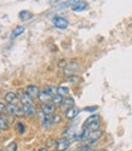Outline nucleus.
Here are the masks:
<instances>
[{
    "mask_svg": "<svg viewBox=\"0 0 132 151\" xmlns=\"http://www.w3.org/2000/svg\"><path fill=\"white\" fill-rule=\"evenodd\" d=\"M74 106V99L73 98H67V99H63V102L61 104V108L65 111V110H68L70 108Z\"/></svg>",
    "mask_w": 132,
    "mask_h": 151,
    "instance_id": "9b49d317",
    "label": "nucleus"
},
{
    "mask_svg": "<svg viewBox=\"0 0 132 151\" xmlns=\"http://www.w3.org/2000/svg\"><path fill=\"white\" fill-rule=\"evenodd\" d=\"M23 32H24V26H17L11 33V39H16V37H18Z\"/></svg>",
    "mask_w": 132,
    "mask_h": 151,
    "instance_id": "2eb2a0df",
    "label": "nucleus"
},
{
    "mask_svg": "<svg viewBox=\"0 0 132 151\" xmlns=\"http://www.w3.org/2000/svg\"><path fill=\"white\" fill-rule=\"evenodd\" d=\"M20 100H21V104H24V105H33V98L25 92V93H21L18 96Z\"/></svg>",
    "mask_w": 132,
    "mask_h": 151,
    "instance_id": "0eeeda50",
    "label": "nucleus"
},
{
    "mask_svg": "<svg viewBox=\"0 0 132 151\" xmlns=\"http://www.w3.org/2000/svg\"><path fill=\"white\" fill-rule=\"evenodd\" d=\"M79 68V63L76 60L69 63V64H67V67H65V71H74Z\"/></svg>",
    "mask_w": 132,
    "mask_h": 151,
    "instance_id": "f3484780",
    "label": "nucleus"
},
{
    "mask_svg": "<svg viewBox=\"0 0 132 151\" xmlns=\"http://www.w3.org/2000/svg\"><path fill=\"white\" fill-rule=\"evenodd\" d=\"M79 111H80V110H79L78 108L73 106V108H70L68 110H65L64 115H65V117H67V119H74V117H76L79 115Z\"/></svg>",
    "mask_w": 132,
    "mask_h": 151,
    "instance_id": "9d476101",
    "label": "nucleus"
},
{
    "mask_svg": "<svg viewBox=\"0 0 132 151\" xmlns=\"http://www.w3.org/2000/svg\"><path fill=\"white\" fill-rule=\"evenodd\" d=\"M70 1H75V0H70Z\"/></svg>",
    "mask_w": 132,
    "mask_h": 151,
    "instance_id": "2f4dec72",
    "label": "nucleus"
},
{
    "mask_svg": "<svg viewBox=\"0 0 132 151\" xmlns=\"http://www.w3.org/2000/svg\"><path fill=\"white\" fill-rule=\"evenodd\" d=\"M18 96L15 92H7L5 94V100L9 104H17V100H18Z\"/></svg>",
    "mask_w": 132,
    "mask_h": 151,
    "instance_id": "1a4fd4ad",
    "label": "nucleus"
},
{
    "mask_svg": "<svg viewBox=\"0 0 132 151\" xmlns=\"http://www.w3.org/2000/svg\"><path fill=\"white\" fill-rule=\"evenodd\" d=\"M46 93H49L50 96H52V97H54L55 94H57V87H55V86H46L45 87V90H44Z\"/></svg>",
    "mask_w": 132,
    "mask_h": 151,
    "instance_id": "a211bd4d",
    "label": "nucleus"
},
{
    "mask_svg": "<svg viewBox=\"0 0 132 151\" xmlns=\"http://www.w3.org/2000/svg\"><path fill=\"white\" fill-rule=\"evenodd\" d=\"M56 1H58V0H51V3H56Z\"/></svg>",
    "mask_w": 132,
    "mask_h": 151,
    "instance_id": "7c9ffc66",
    "label": "nucleus"
},
{
    "mask_svg": "<svg viewBox=\"0 0 132 151\" xmlns=\"http://www.w3.org/2000/svg\"><path fill=\"white\" fill-rule=\"evenodd\" d=\"M51 121H52V123H58V122H61V116L52 114L51 115Z\"/></svg>",
    "mask_w": 132,
    "mask_h": 151,
    "instance_id": "393cba45",
    "label": "nucleus"
},
{
    "mask_svg": "<svg viewBox=\"0 0 132 151\" xmlns=\"http://www.w3.org/2000/svg\"><path fill=\"white\" fill-rule=\"evenodd\" d=\"M98 120H99V115H98V114H95V115L90 116V117L85 121L84 126H87V124H90V123H92V122H95V121H98Z\"/></svg>",
    "mask_w": 132,
    "mask_h": 151,
    "instance_id": "aec40b11",
    "label": "nucleus"
},
{
    "mask_svg": "<svg viewBox=\"0 0 132 151\" xmlns=\"http://www.w3.org/2000/svg\"><path fill=\"white\" fill-rule=\"evenodd\" d=\"M56 110V104L54 102H49V103H44L41 105V111H44L46 115H52Z\"/></svg>",
    "mask_w": 132,
    "mask_h": 151,
    "instance_id": "39448f33",
    "label": "nucleus"
},
{
    "mask_svg": "<svg viewBox=\"0 0 132 151\" xmlns=\"http://www.w3.org/2000/svg\"><path fill=\"white\" fill-rule=\"evenodd\" d=\"M18 16H20V19H21L22 22H27V21H30V19L33 18L32 12H29V11H27V10L21 11Z\"/></svg>",
    "mask_w": 132,
    "mask_h": 151,
    "instance_id": "ddd939ff",
    "label": "nucleus"
},
{
    "mask_svg": "<svg viewBox=\"0 0 132 151\" xmlns=\"http://www.w3.org/2000/svg\"><path fill=\"white\" fill-rule=\"evenodd\" d=\"M97 110V106H87V108H84V111H96Z\"/></svg>",
    "mask_w": 132,
    "mask_h": 151,
    "instance_id": "c85d7f7f",
    "label": "nucleus"
},
{
    "mask_svg": "<svg viewBox=\"0 0 132 151\" xmlns=\"http://www.w3.org/2000/svg\"><path fill=\"white\" fill-rule=\"evenodd\" d=\"M57 93L61 96H67L69 93V88L68 87H64V86H59V87H57Z\"/></svg>",
    "mask_w": 132,
    "mask_h": 151,
    "instance_id": "6ab92c4d",
    "label": "nucleus"
},
{
    "mask_svg": "<svg viewBox=\"0 0 132 151\" xmlns=\"http://www.w3.org/2000/svg\"><path fill=\"white\" fill-rule=\"evenodd\" d=\"M46 146L47 147H56V142L55 140H52V139H49L47 142H46Z\"/></svg>",
    "mask_w": 132,
    "mask_h": 151,
    "instance_id": "a878e982",
    "label": "nucleus"
},
{
    "mask_svg": "<svg viewBox=\"0 0 132 151\" xmlns=\"http://www.w3.org/2000/svg\"><path fill=\"white\" fill-rule=\"evenodd\" d=\"M88 7V4L86 1H76L75 4L72 5V10L74 12H81V11H85L86 9Z\"/></svg>",
    "mask_w": 132,
    "mask_h": 151,
    "instance_id": "423d86ee",
    "label": "nucleus"
},
{
    "mask_svg": "<svg viewBox=\"0 0 132 151\" xmlns=\"http://www.w3.org/2000/svg\"><path fill=\"white\" fill-rule=\"evenodd\" d=\"M6 151H17V144L15 142L10 143L7 146H6Z\"/></svg>",
    "mask_w": 132,
    "mask_h": 151,
    "instance_id": "4be33fe9",
    "label": "nucleus"
},
{
    "mask_svg": "<svg viewBox=\"0 0 132 151\" xmlns=\"http://www.w3.org/2000/svg\"><path fill=\"white\" fill-rule=\"evenodd\" d=\"M52 22H54V26L56 28H58V29H67L68 26H69V22L65 18L61 17V16H56Z\"/></svg>",
    "mask_w": 132,
    "mask_h": 151,
    "instance_id": "7ed1b4c3",
    "label": "nucleus"
},
{
    "mask_svg": "<svg viewBox=\"0 0 132 151\" xmlns=\"http://www.w3.org/2000/svg\"><path fill=\"white\" fill-rule=\"evenodd\" d=\"M25 92H27L32 98H35V97H39L40 90H39V87L35 86V85H29V86L27 87V90H25Z\"/></svg>",
    "mask_w": 132,
    "mask_h": 151,
    "instance_id": "6e6552de",
    "label": "nucleus"
},
{
    "mask_svg": "<svg viewBox=\"0 0 132 151\" xmlns=\"http://www.w3.org/2000/svg\"><path fill=\"white\" fill-rule=\"evenodd\" d=\"M52 102H54L56 105H57V104H59V105H61V104H62V102H63V96H61V94H58V93H57V94H55L54 97H52Z\"/></svg>",
    "mask_w": 132,
    "mask_h": 151,
    "instance_id": "412c9836",
    "label": "nucleus"
},
{
    "mask_svg": "<svg viewBox=\"0 0 132 151\" xmlns=\"http://www.w3.org/2000/svg\"><path fill=\"white\" fill-rule=\"evenodd\" d=\"M75 151H94L92 146H88V145H83L80 147H78Z\"/></svg>",
    "mask_w": 132,
    "mask_h": 151,
    "instance_id": "b1692460",
    "label": "nucleus"
},
{
    "mask_svg": "<svg viewBox=\"0 0 132 151\" xmlns=\"http://www.w3.org/2000/svg\"><path fill=\"white\" fill-rule=\"evenodd\" d=\"M70 146V140L67 138H62L56 142V150L57 151H65Z\"/></svg>",
    "mask_w": 132,
    "mask_h": 151,
    "instance_id": "20e7f679",
    "label": "nucleus"
},
{
    "mask_svg": "<svg viewBox=\"0 0 132 151\" xmlns=\"http://www.w3.org/2000/svg\"><path fill=\"white\" fill-rule=\"evenodd\" d=\"M102 137V131L101 129H97V131H90L88 133V137H87V139L84 140V145H88V146H92V145H95L98 139Z\"/></svg>",
    "mask_w": 132,
    "mask_h": 151,
    "instance_id": "f257e3e1",
    "label": "nucleus"
},
{
    "mask_svg": "<svg viewBox=\"0 0 132 151\" xmlns=\"http://www.w3.org/2000/svg\"><path fill=\"white\" fill-rule=\"evenodd\" d=\"M22 109H23V114L27 116H33L35 115V108L34 105H24L22 104Z\"/></svg>",
    "mask_w": 132,
    "mask_h": 151,
    "instance_id": "f8f14e48",
    "label": "nucleus"
},
{
    "mask_svg": "<svg viewBox=\"0 0 132 151\" xmlns=\"http://www.w3.org/2000/svg\"><path fill=\"white\" fill-rule=\"evenodd\" d=\"M5 111H6V105L3 102H0V114H3Z\"/></svg>",
    "mask_w": 132,
    "mask_h": 151,
    "instance_id": "cd10ccee",
    "label": "nucleus"
},
{
    "mask_svg": "<svg viewBox=\"0 0 132 151\" xmlns=\"http://www.w3.org/2000/svg\"><path fill=\"white\" fill-rule=\"evenodd\" d=\"M6 111L9 112L10 115H17V116L24 115L23 114V109H22V104L21 105H18V104H9L6 106Z\"/></svg>",
    "mask_w": 132,
    "mask_h": 151,
    "instance_id": "f03ea898",
    "label": "nucleus"
},
{
    "mask_svg": "<svg viewBox=\"0 0 132 151\" xmlns=\"http://www.w3.org/2000/svg\"><path fill=\"white\" fill-rule=\"evenodd\" d=\"M38 151H49V149H46V147H40Z\"/></svg>",
    "mask_w": 132,
    "mask_h": 151,
    "instance_id": "c756f323",
    "label": "nucleus"
},
{
    "mask_svg": "<svg viewBox=\"0 0 132 151\" xmlns=\"http://www.w3.org/2000/svg\"><path fill=\"white\" fill-rule=\"evenodd\" d=\"M9 128V122L7 119L3 115H0V131H6Z\"/></svg>",
    "mask_w": 132,
    "mask_h": 151,
    "instance_id": "dca6fc26",
    "label": "nucleus"
},
{
    "mask_svg": "<svg viewBox=\"0 0 132 151\" xmlns=\"http://www.w3.org/2000/svg\"><path fill=\"white\" fill-rule=\"evenodd\" d=\"M79 81V78L78 76H69L68 78V82H72V83H75Z\"/></svg>",
    "mask_w": 132,
    "mask_h": 151,
    "instance_id": "bb28decb",
    "label": "nucleus"
},
{
    "mask_svg": "<svg viewBox=\"0 0 132 151\" xmlns=\"http://www.w3.org/2000/svg\"><path fill=\"white\" fill-rule=\"evenodd\" d=\"M39 100L44 104V103H49V102H52V96H50L49 93H46L45 91H43V92H40L39 93Z\"/></svg>",
    "mask_w": 132,
    "mask_h": 151,
    "instance_id": "4468645a",
    "label": "nucleus"
},
{
    "mask_svg": "<svg viewBox=\"0 0 132 151\" xmlns=\"http://www.w3.org/2000/svg\"><path fill=\"white\" fill-rule=\"evenodd\" d=\"M17 131L20 134H23L25 132V127H24V124L22 122H17Z\"/></svg>",
    "mask_w": 132,
    "mask_h": 151,
    "instance_id": "5701e85b",
    "label": "nucleus"
}]
</instances>
